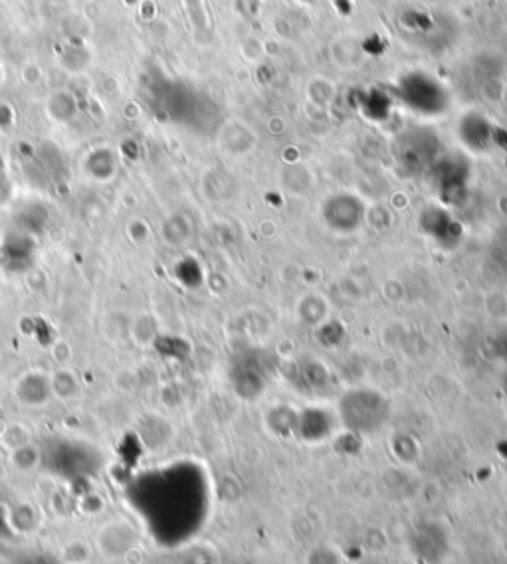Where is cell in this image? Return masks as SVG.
<instances>
[{
    "mask_svg": "<svg viewBox=\"0 0 507 564\" xmlns=\"http://www.w3.org/2000/svg\"><path fill=\"white\" fill-rule=\"evenodd\" d=\"M137 531L125 521L107 523L98 535V549L107 561H119L127 557L137 545Z\"/></svg>",
    "mask_w": 507,
    "mask_h": 564,
    "instance_id": "6da1fadb",
    "label": "cell"
},
{
    "mask_svg": "<svg viewBox=\"0 0 507 564\" xmlns=\"http://www.w3.org/2000/svg\"><path fill=\"white\" fill-rule=\"evenodd\" d=\"M6 564H66L64 559L54 557L46 551H18L14 553Z\"/></svg>",
    "mask_w": 507,
    "mask_h": 564,
    "instance_id": "7a4b0ae2",
    "label": "cell"
}]
</instances>
